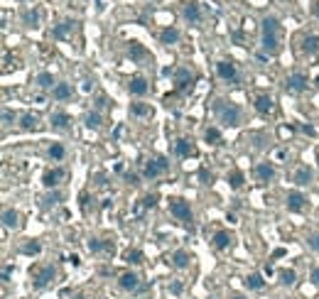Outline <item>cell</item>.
Instances as JSON below:
<instances>
[{
  "label": "cell",
  "instance_id": "6da1fadb",
  "mask_svg": "<svg viewBox=\"0 0 319 299\" xmlns=\"http://www.w3.org/2000/svg\"><path fill=\"white\" fill-rule=\"evenodd\" d=\"M260 47L268 57H277L282 49V25L275 15H265L260 20Z\"/></svg>",
  "mask_w": 319,
  "mask_h": 299
},
{
  "label": "cell",
  "instance_id": "7a4b0ae2",
  "mask_svg": "<svg viewBox=\"0 0 319 299\" xmlns=\"http://www.w3.org/2000/svg\"><path fill=\"white\" fill-rule=\"evenodd\" d=\"M211 111H214L216 120H219L221 125H226V128H238V125L243 123V111H241V106L233 103V101H228V98H216L214 106H211Z\"/></svg>",
  "mask_w": 319,
  "mask_h": 299
},
{
  "label": "cell",
  "instance_id": "3957f363",
  "mask_svg": "<svg viewBox=\"0 0 319 299\" xmlns=\"http://www.w3.org/2000/svg\"><path fill=\"white\" fill-rule=\"evenodd\" d=\"M170 172V159L167 157H162V154H157V157H150L145 164H142V177L145 179H157V177H162V174H167Z\"/></svg>",
  "mask_w": 319,
  "mask_h": 299
},
{
  "label": "cell",
  "instance_id": "277c9868",
  "mask_svg": "<svg viewBox=\"0 0 319 299\" xmlns=\"http://www.w3.org/2000/svg\"><path fill=\"white\" fill-rule=\"evenodd\" d=\"M216 76H219L224 83H231V86H238V83H241V72H238L236 62H231V59L216 62Z\"/></svg>",
  "mask_w": 319,
  "mask_h": 299
},
{
  "label": "cell",
  "instance_id": "5b68a950",
  "mask_svg": "<svg viewBox=\"0 0 319 299\" xmlns=\"http://www.w3.org/2000/svg\"><path fill=\"white\" fill-rule=\"evenodd\" d=\"M170 214H172L175 221H180V224H184V225H191V221H194L189 201H184V199H180V196L170 199Z\"/></svg>",
  "mask_w": 319,
  "mask_h": 299
},
{
  "label": "cell",
  "instance_id": "8992f818",
  "mask_svg": "<svg viewBox=\"0 0 319 299\" xmlns=\"http://www.w3.org/2000/svg\"><path fill=\"white\" fill-rule=\"evenodd\" d=\"M307 86H310V78H307L305 72H292V74L285 78V91H287V93L300 96V93L307 91Z\"/></svg>",
  "mask_w": 319,
  "mask_h": 299
},
{
  "label": "cell",
  "instance_id": "52a82bcc",
  "mask_svg": "<svg viewBox=\"0 0 319 299\" xmlns=\"http://www.w3.org/2000/svg\"><path fill=\"white\" fill-rule=\"evenodd\" d=\"M54 277H57V267H54V265H45V267H40V270L35 272L32 287H35V290H45V287H49V285L54 282Z\"/></svg>",
  "mask_w": 319,
  "mask_h": 299
},
{
  "label": "cell",
  "instance_id": "ba28073f",
  "mask_svg": "<svg viewBox=\"0 0 319 299\" xmlns=\"http://www.w3.org/2000/svg\"><path fill=\"white\" fill-rule=\"evenodd\" d=\"M86 250L91 255H113L116 253V243L113 240H101V238H89L86 240Z\"/></svg>",
  "mask_w": 319,
  "mask_h": 299
},
{
  "label": "cell",
  "instance_id": "9c48e42d",
  "mask_svg": "<svg viewBox=\"0 0 319 299\" xmlns=\"http://www.w3.org/2000/svg\"><path fill=\"white\" fill-rule=\"evenodd\" d=\"M118 287L128 292V295H137V292H142V282H140V275H135V272H123L121 277H118Z\"/></svg>",
  "mask_w": 319,
  "mask_h": 299
},
{
  "label": "cell",
  "instance_id": "30bf717a",
  "mask_svg": "<svg viewBox=\"0 0 319 299\" xmlns=\"http://www.w3.org/2000/svg\"><path fill=\"white\" fill-rule=\"evenodd\" d=\"M182 17H184L189 25H199V22L204 20L201 2H196V0H187V2H182Z\"/></svg>",
  "mask_w": 319,
  "mask_h": 299
},
{
  "label": "cell",
  "instance_id": "8fae6325",
  "mask_svg": "<svg viewBox=\"0 0 319 299\" xmlns=\"http://www.w3.org/2000/svg\"><path fill=\"white\" fill-rule=\"evenodd\" d=\"M66 177V172H64V167H52V169H47L45 174H42V187L49 191V189H57L59 184H62V179Z\"/></svg>",
  "mask_w": 319,
  "mask_h": 299
},
{
  "label": "cell",
  "instance_id": "7c38bea8",
  "mask_svg": "<svg viewBox=\"0 0 319 299\" xmlns=\"http://www.w3.org/2000/svg\"><path fill=\"white\" fill-rule=\"evenodd\" d=\"M191 81H194V72H191L189 67H180V69L175 72V88H177L180 93L189 91Z\"/></svg>",
  "mask_w": 319,
  "mask_h": 299
},
{
  "label": "cell",
  "instance_id": "4fadbf2b",
  "mask_svg": "<svg viewBox=\"0 0 319 299\" xmlns=\"http://www.w3.org/2000/svg\"><path fill=\"white\" fill-rule=\"evenodd\" d=\"M128 93H130V96H135V98L147 96V93H150V81H147L145 76H133V78H130V83H128Z\"/></svg>",
  "mask_w": 319,
  "mask_h": 299
},
{
  "label": "cell",
  "instance_id": "5bb4252c",
  "mask_svg": "<svg viewBox=\"0 0 319 299\" xmlns=\"http://www.w3.org/2000/svg\"><path fill=\"white\" fill-rule=\"evenodd\" d=\"M255 179L258 182H273L275 177H277V169H275V164L273 162H258L253 169Z\"/></svg>",
  "mask_w": 319,
  "mask_h": 299
},
{
  "label": "cell",
  "instance_id": "9a60e30c",
  "mask_svg": "<svg viewBox=\"0 0 319 299\" xmlns=\"http://www.w3.org/2000/svg\"><path fill=\"white\" fill-rule=\"evenodd\" d=\"M49 123H52V128L59 130V133H69V130H71V115H69L66 111H54V113L49 115Z\"/></svg>",
  "mask_w": 319,
  "mask_h": 299
},
{
  "label": "cell",
  "instance_id": "2e32d148",
  "mask_svg": "<svg viewBox=\"0 0 319 299\" xmlns=\"http://www.w3.org/2000/svg\"><path fill=\"white\" fill-rule=\"evenodd\" d=\"M233 233H228V230H216L214 233V238H211V245L219 250V253H224V250H228L231 245H233Z\"/></svg>",
  "mask_w": 319,
  "mask_h": 299
},
{
  "label": "cell",
  "instance_id": "e0dca14e",
  "mask_svg": "<svg viewBox=\"0 0 319 299\" xmlns=\"http://www.w3.org/2000/svg\"><path fill=\"white\" fill-rule=\"evenodd\" d=\"M285 204H287V211L300 214V211L307 206V196H305L302 191H290V194H287V199H285Z\"/></svg>",
  "mask_w": 319,
  "mask_h": 299
},
{
  "label": "cell",
  "instance_id": "ac0fdd59",
  "mask_svg": "<svg viewBox=\"0 0 319 299\" xmlns=\"http://www.w3.org/2000/svg\"><path fill=\"white\" fill-rule=\"evenodd\" d=\"M175 154H177V157H182V159L194 157V154H196V145H194V140H189V138H180V140H175Z\"/></svg>",
  "mask_w": 319,
  "mask_h": 299
},
{
  "label": "cell",
  "instance_id": "d6986e66",
  "mask_svg": "<svg viewBox=\"0 0 319 299\" xmlns=\"http://www.w3.org/2000/svg\"><path fill=\"white\" fill-rule=\"evenodd\" d=\"M253 108H255V113H260V115H270L275 111V101L268 93H260V96H255Z\"/></svg>",
  "mask_w": 319,
  "mask_h": 299
},
{
  "label": "cell",
  "instance_id": "ffe728a7",
  "mask_svg": "<svg viewBox=\"0 0 319 299\" xmlns=\"http://www.w3.org/2000/svg\"><path fill=\"white\" fill-rule=\"evenodd\" d=\"M42 128V123H40V115L37 113H22L20 115V130H25V133H37Z\"/></svg>",
  "mask_w": 319,
  "mask_h": 299
},
{
  "label": "cell",
  "instance_id": "44dd1931",
  "mask_svg": "<svg viewBox=\"0 0 319 299\" xmlns=\"http://www.w3.org/2000/svg\"><path fill=\"white\" fill-rule=\"evenodd\" d=\"M312 179H315V172H312L307 164H300V167L295 169V174H292V182H295L297 187H310Z\"/></svg>",
  "mask_w": 319,
  "mask_h": 299
},
{
  "label": "cell",
  "instance_id": "7402d4cb",
  "mask_svg": "<svg viewBox=\"0 0 319 299\" xmlns=\"http://www.w3.org/2000/svg\"><path fill=\"white\" fill-rule=\"evenodd\" d=\"M71 96H74V86L71 83H66V81H59L54 88H52V98L54 101H71Z\"/></svg>",
  "mask_w": 319,
  "mask_h": 299
},
{
  "label": "cell",
  "instance_id": "603a6c76",
  "mask_svg": "<svg viewBox=\"0 0 319 299\" xmlns=\"http://www.w3.org/2000/svg\"><path fill=\"white\" fill-rule=\"evenodd\" d=\"M302 54H305V57H317L319 54V35H305V37H302Z\"/></svg>",
  "mask_w": 319,
  "mask_h": 299
},
{
  "label": "cell",
  "instance_id": "cb8c5ba5",
  "mask_svg": "<svg viewBox=\"0 0 319 299\" xmlns=\"http://www.w3.org/2000/svg\"><path fill=\"white\" fill-rule=\"evenodd\" d=\"M189 265H191V253L189 250L180 248V250H175V253H172V267H177V270H187Z\"/></svg>",
  "mask_w": 319,
  "mask_h": 299
},
{
  "label": "cell",
  "instance_id": "d4e9b609",
  "mask_svg": "<svg viewBox=\"0 0 319 299\" xmlns=\"http://www.w3.org/2000/svg\"><path fill=\"white\" fill-rule=\"evenodd\" d=\"M74 27H76V20H62V22L52 30V37H54V39H66V37L74 32Z\"/></svg>",
  "mask_w": 319,
  "mask_h": 299
},
{
  "label": "cell",
  "instance_id": "484cf974",
  "mask_svg": "<svg viewBox=\"0 0 319 299\" xmlns=\"http://www.w3.org/2000/svg\"><path fill=\"white\" fill-rule=\"evenodd\" d=\"M180 39H182V35H180L177 27H165V30L160 32V44H165V47H172V44H177Z\"/></svg>",
  "mask_w": 319,
  "mask_h": 299
},
{
  "label": "cell",
  "instance_id": "4316f807",
  "mask_svg": "<svg viewBox=\"0 0 319 299\" xmlns=\"http://www.w3.org/2000/svg\"><path fill=\"white\" fill-rule=\"evenodd\" d=\"M2 225L7 230H17L20 228V214L15 209H2Z\"/></svg>",
  "mask_w": 319,
  "mask_h": 299
},
{
  "label": "cell",
  "instance_id": "83f0119b",
  "mask_svg": "<svg viewBox=\"0 0 319 299\" xmlns=\"http://www.w3.org/2000/svg\"><path fill=\"white\" fill-rule=\"evenodd\" d=\"M243 285H246V290H251V292H260V290L265 287V277L253 272V275H248V277L243 280Z\"/></svg>",
  "mask_w": 319,
  "mask_h": 299
},
{
  "label": "cell",
  "instance_id": "f1b7e54d",
  "mask_svg": "<svg viewBox=\"0 0 319 299\" xmlns=\"http://www.w3.org/2000/svg\"><path fill=\"white\" fill-rule=\"evenodd\" d=\"M128 57H130V62H140L147 57V52L140 42H128Z\"/></svg>",
  "mask_w": 319,
  "mask_h": 299
},
{
  "label": "cell",
  "instance_id": "f546056e",
  "mask_svg": "<svg viewBox=\"0 0 319 299\" xmlns=\"http://www.w3.org/2000/svg\"><path fill=\"white\" fill-rule=\"evenodd\" d=\"M130 115L133 118H147V115H152V108H150V103L135 101V103H130Z\"/></svg>",
  "mask_w": 319,
  "mask_h": 299
},
{
  "label": "cell",
  "instance_id": "4dcf8cb0",
  "mask_svg": "<svg viewBox=\"0 0 319 299\" xmlns=\"http://www.w3.org/2000/svg\"><path fill=\"white\" fill-rule=\"evenodd\" d=\"M277 277H280V285H282V287H295V285H297V272H295L292 267L280 270Z\"/></svg>",
  "mask_w": 319,
  "mask_h": 299
},
{
  "label": "cell",
  "instance_id": "1f68e13d",
  "mask_svg": "<svg viewBox=\"0 0 319 299\" xmlns=\"http://www.w3.org/2000/svg\"><path fill=\"white\" fill-rule=\"evenodd\" d=\"M35 86L37 88H54L57 81H54V76L49 74V72H40V74L35 76Z\"/></svg>",
  "mask_w": 319,
  "mask_h": 299
},
{
  "label": "cell",
  "instance_id": "d6a6232c",
  "mask_svg": "<svg viewBox=\"0 0 319 299\" xmlns=\"http://www.w3.org/2000/svg\"><path fill=\"white\" fill-rule=\"evenodd\" d=\"M123 260H126L128 265H142V262H145V253L137 250V248H133V250H126V253H123Z\"/></svg>",
  "mask_w": 319,
  "mask_h": 299
},
{
  "label": "cell",
  "instance_id": "836d02e7",
  "mask_svg": "<svg viewBox=\"0 0 319 299\" xmlns=\"http://www.w3.org/2000/svg\"><path fill=\"white\" fill-rule=\"evenodd\" d=\"M47 157H49L52 162H62L64 157H66V148H64L62 143H52L49 150H47Z\"/></svg>",
  "mask_w": 319,
  "mask_h": 299
},
{
  "label": "cell",
  "instance_id": "e575fe53",
  "mask_svg": "<svg viewBox=\"0 0 319 299\" xmlns=\"http://www.w3.org/2000/svg\"><path fill=\"white\" fill-rule=\"evenodd\" d=\"M84 123H86V128H89V130H98V128L103 125V118H101V113H98V111H91V113H86Z\"/></svg>",
  "mask_w": 319,
  "mask_h": 299
},
{
  "label": "cell",
  "instance_id": "d590c367",
  "mask_svg": "<svg viewBox=\"0 0 319 299\" xmlns=\"http://www.w3.org/2000/svg\"><path fill=\"white\" fill-rule=\"evenodd\" d=\"M20 253H22V255H30V258H32V255H40V253H42V243H40V240H27V243L20 245Z\"/></svg>",
  "mask_w": 319,
  "mask_h": 299
},
{
  "label": "cell",
  "instance_id": "8d00e7d4",
  "mask_svg": "<svg viewBox=\"0 0 319 299\" xmlns=\"http://www.w3.org/2000/svg\"><path fill=\"white\" fill-rule=\"evenodd\" d=\"M62 201V191H57V189H49V194L42 199V209L47 211V209H52V206H57Z\"/></svg>",
  "mask_w": 319,
  "mask_h": 299
},
{
  "label": "cell",
  "instance_id": "74e56055",
  "mask_svg": "<svg viewBox=\"0 0 319 299\" xmlns=\"http://www.w3.org/2000/svg\"><path fill=\"white\" fill-rule=\"evenodd\" d=\"M22 22H25V27H40V10H25Z\"/></svg>",
  "mask_w": 319,
  "mask_h": 299
},
{
  "label": "cell",
  "instance_id": "f35d334b",
  "mask_svg": "<svg viewBox=\"0 0 319 299\" xmlns=\"http://www.w3.org/2000/svg\"><path fill=\"white\" fill-rule=\"evenodd\" d=\"M204 140H206L209 145H221V140H224V138H221V130L211 125V128H206V130H204Z\"/></svg>",
  "mask_w": 319,
  "mask_h": 299
},
{
  "label": "cell",
  "instance_id": "ab89813d",
  "mask_svg": "<svg viewBox=\"0 0 319 299\" xmlns=\"http://www.w3.org/2000/svg\"><path fill=\"white\" fill-rule=\"evenodd\" d=\"M243 182H246V174H243L241 169H233V172L228 174V187H231V189H241Z\"/></svg>",
  "mask_w": 319,
  "mask_h": 299
},
{
  "label": "cell",
  "instance_id": "60d3db41",
  "mask_svg": "<svg viewBox=\"0 0 319 299\" xmlns=\"http://www.w3.org/2000/svg\"><path fill=\"white\" fill-rule=\"evenodd\" d=\"M157 201H160L157 194H147V196H142V209H155Z\"/></svg>",
  "mask_w": 319,
  "mask_h": 299
},
{
  "label": "cell",
  "instance_id": "b9f144b4",
  "mask_svg": "<svg viewBox=\"0 0 319 299\" xmlns=\"http://www.w3.org/2000/svg\"><path fill=\"white\" fill-rule=\"evenodd\" d=\"M15 120H17V115H15V113H12L10 108H2V125L7 128V125H12Z\"/></svg>",
  "mask_w": 319,
  "mask_h": 299
},
{
  "label": "cell",
  "instance_id": "7bdbcfd3",
  "mask_svg": "<svg viewBox=\"0 0 319 299\" xmlns=\"http://www.w3.org/2000/svg\"><path fill=\"white\" fill-rule=\"evenodd\" d=\"M170 292H172L175 297H180V295L184 292V285H182L180 280H175V282H170Z\"/></svg>",
  "mask_w": 319,
  "mask_h": 299
},
{
  "label": "cell",
  "instance_id": "ee69618b",
  "mask_svg": "<svg viewBox=\"0 0 319 299\" xmlns=\"http://www.w3.org/2000/svg\"><path fill=\"white\" fill-rule=\"evenodd\" d=\"M307 245H310V250L319 253V233H312V235L307 238Z\"/></svg>",
  "mask_w": 319,
  "mask_h": 299
},
{
  "label": "cell",
  "instance_id": "f6af8a7d",
  "mask_svg": "<svg viewBox=\"0 0 319 299\" xmlns=\"http://www.w3.org/2000/svg\"><path fill=\"white\" fill-rule=\"evenodd\" d=\"M199 179H201V184H211L214 182V174L209 169H199Z\"/></svg>",
  "mask_w": 319,
  "mask_h": 299
},
{
  "label": "cell",
  "instance_id": "bcb514c9",
  "mask_svg": "<svg viewBox=\"0 0 319 299\" xmlns=\"http://www.w3.org/2000/svg\"><path fill=\"white\" fill-rule=\"evenodd\" d=\"M310 280H312V285H315V287H319V265H315V267H312Z\"/></svg>",
  "mask_w": 319,
  "mask_h": 299
},
{
  "label": "cell",
  "instance_id": "7dc6e473",
  "mask_svg": "<svg viewBox=\"0 0 319 299\" xmlns=\"http://www.w3.org/2000/svg\"><path fill=\"white\" fill-rule=\"evenodd\" d=\"M108 106H111V103H108V98H106V96H98V98H96V111L108 108Z\"/></svg>",
  "mask_w": 319,
  "mask_h": 299
},
{
  "label": "cell",
  "instance_id": "c3c4849f",
  "mask_svg": "<svg viewBox=\"0 0 319 299\" xmlns=\"http://www.w3.org/2000/svg\"><path fill=\"white\" fill-rule=\"evenodd\" d=\"M126 182L128 184H133V187H137L140 182H137V174H133V172H126Z\"/></svg>",
  "mask_w": 319,
  "mask_h": 299
},
{
  "label": "cell",
  "instance_id": "681fc988",
  "mask_svg": "<svg viewBox=\"0 0 319 299\" xmlns=\"http://www.w3.org/2000/svg\"><path fill=\"white\" fill-rule=\"evenodd\" d=\"M10 275H12V265H5L2 267V282H10Z\"/></svg>",
  "mask_w": 319,
  "mask_h": 299
},
{
  "label": "cell",
  "instance_id": "f907efd6",
  "mask_svg": "<svg viewBox=\"0 0 319 299\" xmlns=\"http://www.w3.org/2000/svg\"><path fill=\"white\" fill-rule=\"evenodd\" d=\"M93 86H96V81H93V78H86V81H84V86H81V88H84V91H86V93H89V91H93Z\"/></svg>",
  "mask_w": 319,
  "mask_h": 299
},
{
  "label": "cell",
  "instance_id": "816d5d0a",
  "mask_svg": "<svg viewBox=\"0 0 319 299\" xmlns=\"http://www.w3.org/2000/svg\"><path fill=\"white\" fill-rule=\"evenodd\" d=\"M302 133H305V135H315L317 130H315L312 125H302Z\"/></svg>",
  "mask_w": 319,
  "mask_h": 299
},
{
  "label": "cell",
  "instance_id": "f5cc1de1",
  "mask_svg": "<svg viewBox=\"0 0 319 299\" xmlns=\"http://www.w3.org/2000/svg\"><path fill=\"white\" fill-rule=\"evenodd\" d=\"M69 262H71L74 267H79V265H81V258H79V255H71V258H69Z\"/></svg>",
  "mask_w": 319,
  "mask_h": 299
},
{
  "label": "cell",
  "instance_id": "db71d44e",
  "mask_svg": "<svg viewBox=\"0 0 319 299\" xmlns=\"http://www.w3.org/2000/svg\"><path fill=\"white\" fill-rule=\"evenodd\" d=\"M282 255H285V248H275L273 250V258H282Z\"/></svg>",
  "mask_w": 319,
  "mask_h": 299
},
{
  "label": "cell",
  "instance_id": "11a10c76",
  "mask_svg": "<svg viewBox=\"0 0 319 299\" xmlns=\"http://www.w3.org/2000/svg\"><path fill=\"white\" fill-rule=\"evenodd\" d=\"M175 72H177V69H172V67H165V69H162V76H175Z\"/></svg>",
  "mask_w": 319,
  "mask_h": 299
},
{
  "label": "cell",
  "instance_id": "9f6ffc18",
  "mask_svg": "<svg viewBox=\"0 0 319 299\" xmlns=\"http://www.w3.org/2000/svg\"><path fill=\"white\" fill-rule=\"evenodd\" d=\"M312 12H315V17H317V20H319V0H317V2H315V5H312Z\"/></svg>",
  "mask_w": 319,
  "mask_h": 299
},
{
  "label": "cell",
  "instance_id": "6f0895ef",
  "mask_svg": "<svg viewBox=\"0 0 319 299\" xmlns=\"http://www.w3.org/2000/svg\"><path fill=\"white\" fill-rule=\"evenodd\" d=\"M231 299H248V297H243V295H233Z\"/></svg>",
  "mask_w": 319,
  "mask_h": 299
},
{
  "label": "cell",
  "instance_id": "680465c9",
  "mask_svg": "<svg viewBox=\"0 0 319 299\" xmlns=\"http://www.w3.org/2000/svg\"><path fill=\"white\" fill-rule=\"evenodd\" d=\"M317 164H319V150H317Z\"/></svg>",
  "mask_w": 319,
  "mask_h": 299
},
{
  "label": "cell",
  "instance_id": "91938a15",
  "mask_svg": "<svg viewBox=\"0 0 319 299\" xmlns=\"http://www.w3.org/2000/svg\"><path fill=\"white\" fill-rule=\"evenodd\" d=\"M287 299H290V297H287Z\"/></svg>",
  "mask_w": 319,
  "mask_h": 299
}]
</instances>
